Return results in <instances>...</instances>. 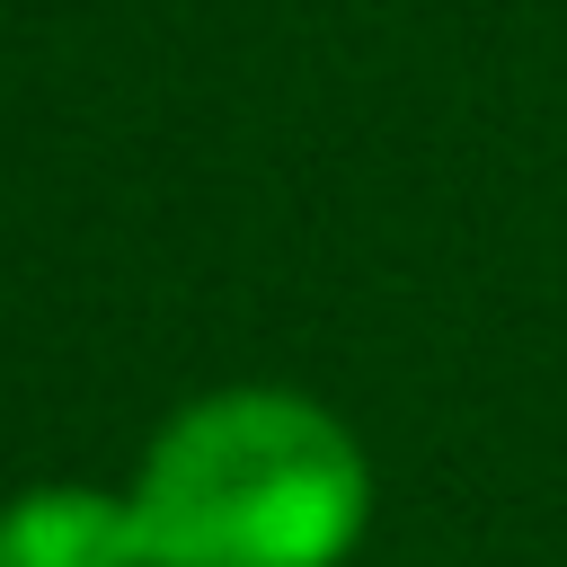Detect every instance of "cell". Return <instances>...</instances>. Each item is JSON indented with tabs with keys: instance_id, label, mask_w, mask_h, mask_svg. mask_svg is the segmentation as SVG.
Here are the masks:
<instances>
[{
	"instance_id": "obj_2",
	"label": "cell",
	"mask_w": 567,
	"mask_h": 567,
	"mask_svg": "<svg viewBox=\"0 0 567 567\" xmlns=\"http://www.w3.org/2000/svg\"><path fill=\"white\" fill-rule=\"evenodd\" d=\"M0 567H142L133 505L80 478L18 487L0 505Z\"/></svg>"
},
{
	"instance_id": "obj_1",
	"label": "cell",
	"mask_w": 567,
	"mask_h": 567,
	"mask_svg": "<svg viewBox=\"0 0 567 567\" xmlns=\"http://www.w3.org/2000/svg\"><path fill=\"white\" fill-rule=\"evenodd\" d=\"M124 505L142 567H346L372 461L301 390H213L151 434Z\"/></svg>"
}]
</instances>
